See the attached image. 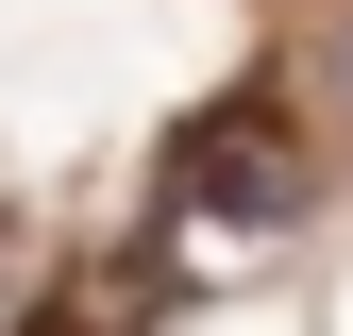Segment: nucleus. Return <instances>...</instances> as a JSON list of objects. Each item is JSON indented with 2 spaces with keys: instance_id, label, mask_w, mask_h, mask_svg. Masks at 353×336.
Returning a JSON list of instances; mask_svg holds the SVG:
<instances>
[{
  "instance_id": "3",
  "label": "nucleus",
  "mask_w": 353,
  "mask_h": 336,
  "mask_svg": "<svg viewBox=\"0 0 353 336\" xmlns=\"http://www.w3.org/2000/svg\"><path fill=\"white\" fill-rule=\"evenodd\" d=\"M320 101H336V135H353V17H336V51H320Z\"/></svg>"
},
{
  "instance_id": "1",
  "label": "nucleus",
  "mask_w": 353,
  "mask_h": 336,
  "mask_svg": "<svg viewBox=\"0 0 353 336\" xmlns=\"http://www.w3.org/2000/svg\"><path fill=\"white\" fill-rule=\"evenodd\" d=\"M185 185H202V202H236V219H303V168H286L270 135H252V118H202Z\"/></svg>"
},
{
  "instance_id": "2",
  "label": "nucleus",
  "mask_w": 353,
  "mask_h": 336,
  "mask_svg": "<svg viewBox=\"0 0 353 336\" xmlns=\"http://www.w3.org/2000/svg\"><path fill=\"white\" fill-rule=\"evenodd\" d=\"M34 303H51V252H34V235H17V219H0V336H17V319H34Z\"/></svg>"
}]
</instances>
